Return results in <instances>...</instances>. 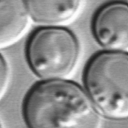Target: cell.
Here are the masks:
<instances>
[{
    "mask_svg": "<svg viewBox=\"0 0 128 128\" xmlns=\"http://www.w3.org/2000/svg\"><path fill=\"white\" fill-rule=\"evenodd\" d=\"M80 46L75 35L63 27H43L28 39L26 59L32 72L44 80L68 77L76 67Z\"/></svg>",
    "mask_w": 128,
    "mask_h": 128,
    "instance_id": "cell-3",
    "label": "cell"
},
{
    "mask_svg": "<svg viewBox=\"0 0 128 128\" xmlns=\"http://www.w3.org/2000/svg\"><path fill=\"white\" fill-rule=\"evenodd\" d=\"M10 81V70L4 57L0 54V101L6 94Z\"/></svg>",
    "mask_w": 128,
    "mask_h": 128,
    "instance_id": "cell-7",
    "label": "cell"
},
{
    "mask_svg": "<svg viewBox=\"0 0 128 128\" xmlns=\"http://www.w3.org/2000/svg\"><path fill=\"white\" fill-rule=\"evenodd\" d=\"M25 2L34 22L56 25L73 18L80 8L81 0H25Z\"/></svg>",
    "mask_w": 128,
    "mask_h": 128,
    "instance_id": "cell-6",
    "label": "cell"
},
{
    "mask_svg": "<svg viewBox=\"0 0 128 128\" xmlns=\"http://www.w3.org/2000/svg\"><path fill=\"white\" fill-rule=\"evenodd\" d=\"M28 23L25 0H0V49L19 41Z\"/></svg>",
    "mask_w": 128,
    "mask_h": 128,
    "instance_id": "cell-5",
    "label": "cell"
},
{
    "mask_svg": "<svg viewBox=\"0 0 128 128\" xmlns=\"http://www.w3.org/2000/svg\"><path fill=\"white\" fill-rule=\"evenodd\" d=\"M88 95L106 117L128 116V55L124 51L97 54L88 63L85 75Z\"/></svg>",
    "mask_w": 128,
    "mask_h": 128,
    "instance_id": "cell-2",
    "label": "cell"
},
{
    "mask_svg": "<svg viewBox=\"0 0 128 128\" xmlns=\"http://www.w3.org/2000/svg\"><path fill=\"white\" fill-rule=\"evenodd\" d=\"M97 41L112 51H126L128 47V8L126 2H112L101 7L92 22Z\"/></svg>",
    "mask_w": 128,
    "mask_h": 128,
    "instance_id": "cell-4",
    "label": "cell"
},
{
    "mask_svg": "<svg viewBox=\"0 0 128 128\" xmlns=\"http://www.w3.org/2000/svg\"><path fill=\"white\" fill-rule=\"evenodd\" d=\"M23 115L29 128H101L102 118L88 94L77 84L61 79L34 86Z\"/></svg>",
    "mask_w": 128,
    "mask_h": 128,
    "instance_id": "cell-1",
    "label": "cell"
},
{
    "mask_svg": "<svg viewBox=\"0 0 128 128\" xmlns=\"http://www.w3.org/2000/svg\"><path fill=\"white\" fill-rule=\"evenodd\" d=\"M0 128H2V124H1V123H0Z\"/></svg>",
    "mask_w": 128,
    "mask_h": 128,
    "instance_id": "cell-8",
    "label": "cell"
}]
</instances>
